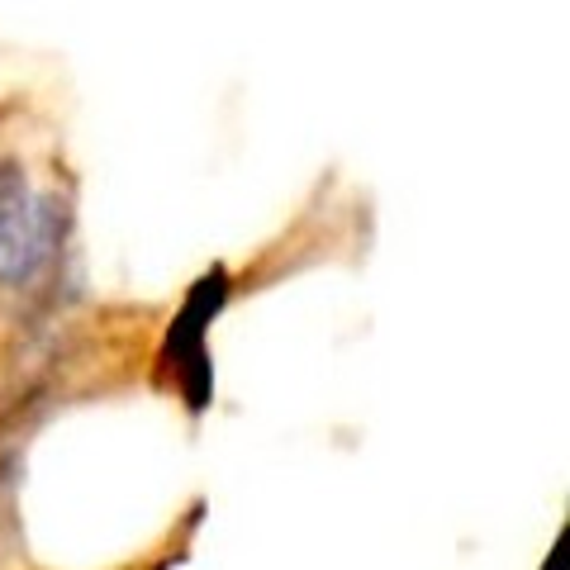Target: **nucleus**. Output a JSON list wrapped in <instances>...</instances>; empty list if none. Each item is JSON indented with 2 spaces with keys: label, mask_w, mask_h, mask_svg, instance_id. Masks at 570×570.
Segmentation results:
<instances>
[{
  "label": "nucleus",
  "mask_w": 570,
  "mask_h": 570,
  "mask_svg": "<svg viewBox=\"0 0 570 570\" xmlns=\"http://www.w3.org/2000/svg\"><path fill=\"white\" fill-rule=\"evenodd\" d=\"M48 238H52L48 200L29 190L24 167L6 163L0 167V281L29 285L52 253Z\"/></svg>",
  "instance_id": "nucleus-1"
}]
</instances>
